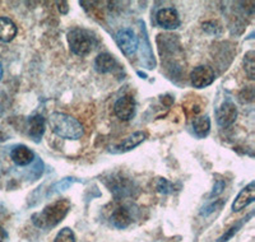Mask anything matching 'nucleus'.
<instances>
[{"mask_svg": "<svg viewBox=\"0 0 255 242\" xmlns=\"http://www.w3.org/2000/svg\"><path fill=\"white\" fill-rule=\"evenodd\" d=\"M70 209V202L68 199H58L56 202L46 205L40 212L32 216V222L41 230H50L58 226L65 218Z\"/></svg>", "mask_w": 255, "mask_h": 242, "instance_id": "f257e3e1", "label": "nucleus"}, {"mask_svg": "<svg viewBox=\"0 0 255 242\" xmlns=\"http://www.w3.org/2000/svg\"><path fill=\"white\" fill-rule=\"evenodd\" d=\"M52 133L68 140H77L83 135V125L76 118L64 113H52L49 118Z\"/></svg>", "mask_w": 255, "mask_h": 242, "instance_id": "f03ea898", "label": "nucleus"}, {"mask_svg": "<svg viewBox=\"0 0 255 242\" xmlns=\"http://www.w3.org/2000/svg\"><path fill=\"white\" fill-rule=\"evenodd\" d=\"M68 42L70 50L78 56L88 55L95 46V38L92 37V33L83 28H74L68 32Z\"/></svg>", "mask_w": 255, "mask_h": 242, "instance_id": "7ed1b4c3", "label": "nucleus"}, {"mask_svg": "<svg viewBox=\"0 0 255 242\" xmlns=\"http://www.w3.org/2000/svg\"><path fill=\"white\" fill-rule=\"evenodd\" d=\"M116 43L123 51V54L127 56H133L138 50V38H136L135 33L131 29L125 28L118 32L116 35Z\"/></svg>", "mask_w": 255, "mask_h": 242, "instance_id": "20e7f679", "label": "nucleus"}, {"mask_svg": "<svg viewBox=\"0 0 255 242\" xmlns=\"http://www.w3.org/2000/svg\"><path fill=\"white\" fill-rule=\"evenodd\" d=\"M216 79V74L208 65H199L190 73V82L195 88H206L211 86Z\"/></svg>", "mask_w": 255, "mask_h": 242, "instance_id": "39448f33", "label": "nucleus"}, {"mask_svg": "<svg viewBox=\"0 0 255 242\" xmlns=\"http://www.w3.org/2000/svg\"><path fill=\"white\" fill-rule=\"evenodd\" d=\"M236 118H238V109H236L235 104L230 100L222 102V105L216 111L217 124L222 127H227L234 124Z\"/></svg>", "mask_w": 255, "mask_h": 242, "instance_id": "423d86ee", "label": "nucleus"}, {"mask_svg": "<svg viewBox=\"0 0 255 242\" xmlns=\"http://www.w3.org/2000/svg\"><path fill=\"white\" fill-rule=\"evenodd\" d=\"M114 111H115V115L118 116L120 120H130L134 116V114H135V100H134L133 96L127 95L120 97L119 100L115 102Z\"/></svg>", "mask_w": 255, "mask_h": 242, "instance_id": "0eeeda50", "label": "nucleus"}, {"mask_svg": "<svg viewBox=\"0 0 255 242\" xmlns=\"http://www.w3.org/2000/svg\"><path fill=\"white\" fill-rule=\"evenodd\" d=\"M156 22L159 27L165 29H176L181 23L179 13L175 8H163L158 10L156 14Z\"/></svg>", "mask_w": 255, "mask_h": 242, "instance_id": "6e6552de", "label": "nucleus"}, {"mask_svg": "<svg viewBox=\"0 0 255 242\" xmlns=\"http://www.w3.org/2000/svg\"><path fill=\"white\" fill-rule=\"evenodd\" d=\"M255 199V185L254 182H250L248 186L243 189L236 196V199L234 200L232 204V211L234 212H240L243 211L244 208H247L248 205L252 204Z\"/></svg>", "mask_w": 255, "mask_h": 242, "instance_id": "1a4fd4ad", "label": "nucleus"}, {"mask_svg": "<svg viewBox=\"0 0 255 242\" xmlns=\"http://www.w3.org/2000/svg\"><path fill=\"white\" fill-rule=\"evenodd\" d=\"M145 139H147V134H145L144 131H135V133H133L131 135L128 136V138H125L124 141H122L120 144L116 145V147L114 148V152L123 153L134 149L135 147L142 144Z\"/></svg>", "mask_w": 255, "mask_h": 242, "instance_id": "9d476101", "label": "nucleus"}, {"mask_svg": "<svg viewBox=\"0 0 255 242\" xmlns=\"http://www.w3.org/2000/svg\"><path fill=\"white\" fill-rule=\"evenodd\" d=\"M10 158L17 166H28L33 162L35 154L26 145H17L10 152Z\"/></svg>", "mask_w": 255, "mask_h": 242, "instance_id": "9b49d317", "label": "nucleus"}, {"mask_svg": "<svg viewBox=\"0 0 255 242\" xmlns=\"http://www.w3.org/2000/svg\"><path fill=\"white\" fill-rule=\"evenodd\" d=\"M45 133V119L41 115H35L28 120V134L33 141L40 143Z\"/></svg>", "mask_w": 255, "mask_h": 242, "instance_id": "f8f14e48", "label": "nucleus"}, {"mask_svg": "<svg viewBox=\"0 0 255 242\" xmlns=\"http://www.w3.org/2000/svg\"><path fill=\"white\" fill-rule=\"evenodd\" d=\"M17 26L12 19L6 17H0V41L10 42L17 35Z\"/></svg>", "mask_w": 255, "mask_h": 242, "instance_id": "ddd939ff", "label": "nucleus"}, {"mask_svg": "<svg viewBox=\"0 0 255 242\" xmlns=\"http://www.w3.org/2000/svg\"><path fill=\"white\" fill-rule=\"evenodd\" d=\"M111 222L116 228H127L131 223V216L125 207L116 208L111 216Z\"/></svg>", "mask_w": 255, "mask_h": 242, "instance_id": "4468645a", "label": "nucleus"}, {"mask_svg": "<svg viewBox=\"0 0 255 242\" xmlns=\"http://www.w3.org/2000/svg\"><path fill=\"white\" fill-rule=\"evenodd\" d=\"M116 65V60L113 55L109 52H102L95 60V68L99 73H110L113 72Z\"/></svg>", "mask_w": 255, "mask_h": 242, "instance_id": "2eb2a0df", "label": "nucleus"}, {"mask_svg": "<svg viewBox=\"0 0 255 242\" xmlns=\"http://www.w3.org/2000/svg\"><path fill=\"white\" fill-rule=\"evenodd\" d=\"M193 130L194 134L198 138H204L208 135L209 130H211V120L208 116H199L195 118L193 121Z\"/></svg>", "mask_w": 255, "mask_h": 242, "instance_id": "dca6fc26", "label": "nucleus"}, {"mask_svg": "<svg viewBox=\"0 0 255 242\" xmlns=\"http://www.w3.org/2000/svg\"><path fill=\"white\" fill-rule=\"evenodd\" d=\"M254 55V51H249L245 55V59H244V69H245V73H247V75L250 79L255 78Z\"/></svg>", "mask_w": 255, "mask_h": 242, "instance_id": "f3484780", "label": "nucleus"}, {"mask_svg": "<svg viewBox=\"0 0 255 242\" xmlns=\"http://www.w3.org/2000/svg\"><path fill=\"white\" fill-rule=\"evenodd\" d=\"M54 242H76V236L73 234L70 228H63V230L56 235Z\"/></svg>", "mask_w": 255, "mask_h": 242, "instance_id": "a211bd4d", "label": "nucleus"}, {"mask_svg": "<svg viewBox=\"0 0 255 242\" xmlns=\"http://www.w3.org/2000/svg\"><path fill=\"white\" fill-rule=\"evenodd\" d=\"M244 222H247V219H241V222H239L238 225H235V226H232V227L230 228L229 231H227L226 234H225L222 237H220V239L217 240V242H227V241H229V240L231 239V237L234 236V235H235L239 230H240Z\"/></svg>", "mask_w": 255, "mask_h": 242, "instance_id": "6ab92c4d", "label": "nucleus"}, {"mask_svg": "<svg viewBox=\"0 0 255 242\" xmlns=\"http://www.w3.org/2000/svg\"><path fill=\"white\" fill-rule=\"evenodd\" d=\"M77 180L76 179H70V177H67V179L61 180V181L56 182L55 185H54V188H52V193H59V191H63L65 190V189H68L72 184H74Z\"/></svg>", "mask_w": 255, "mask_h": 242, "instance_id": "aec40b11", "label": "nucleus"}, {"mask_svg": "<svg viewBox=\"0 0 255 242\" xmlns=\"http://www.w3.org/2000/svg\"><path fill=\"white\" fill-rule=\"evenodd\" d=\"M175 189L174 185L171 184V182H168L167 180L165 179H161L158 181V185H157V190L159 191V193H163V194H170L172 193V190Z\"/></svg>", "mask_w": 255, "mask_h": 242, "instance_id": "412c9836", "label": "nucleus"}, {"mask_svg": "<svg viewBox=\"0 0 255 242\" xmlns=\"http://www.w3.org/2000/svg\"><path fill=\"white\" fill-rule=\"evenodd\" d=\"M225 186H226L225 181H222V180H218V181L215 184V186H213V191H212L211 195L209 196H211V198H215V196L220 195V194L225 190Z\"/></svg>", "mask_w": 255, "mask_h": 242, "instance_id": "4be33fe9", "label": "nucleus"}, {"mask_svg": "<svg viewBox=\"0 0 255 242\" xmlns=\"http://www.w3.org/2000/svg\"><path fill=\"white\" fill-rule=\"evenodd\" d=\"M6 240H8V235H6L5 230L0 227V242H6Z\"/></svg>", "mask_w": 255, "mask_h": 242, "instance_id": "5701e85b", "label": "nucleus"}, {"mask_svg": "<svg viewBox=\"0 0 255 242\" xmlns=\"http://www.w3.org/2000/svg\"><path fill=\"white\" fill-rule=\"evenodd\" d=\"M59 5V10L61 12V9H64L63 10V14H65V13L68 12V3L67 1H63V3H58Z\"/></svg>", "mask_w": 255, "mask_h": 242, "instance_id": "b1692460", "label": "nucleus"}, {"mask_svg": "<svg viewBox=\"0 0 255 242\" xmlns=\"http://www.w3.org/2000/svg\"><path fill=\"white\" fill-rule=\"evenodd\" d=\"M1 77H3V67H1V64H0V81H1Z\"/></svg>", "mask_w": 255, "mask_h": 242, "instance_id": "393cba45", "label": "nucleus"}]
</instances>
